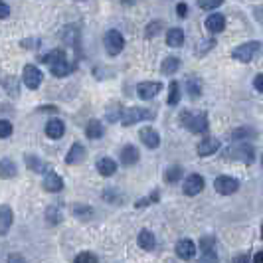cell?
I'll return each instance as SVG.
<instances>
[{"label": "cell", "instance_id": "1", "mask_svg": "<svg viewBox=\"0 0 263 263\" xmlns=\"http://www.w3.org/2000/svg\"><path fill=\"white\" fill-rule=\"evenodd\" d=\"M226 156L228 159H232V161H241V163H253V146L249 144V143H243V141H239V143H236V144H232L228 150H226Z\"/></svg>", "mask_w": 263, "mask_h": 263}, {"label": "cell", "instance_id": "2", "mask_svg": "<svg viewBox=\"0 0 263 263\" xmlns=\"http://www.w3.org/2000/svg\"><path fill=\"white\" fill-rule=\"evenodd\" d=\"M150 119H154V113L148 111V109H143V107L141 109L139 107H129V109H125L121 113V123L125 127H131V125H135L139 121H150Z\"/></svg>", "mask_w": 263, "mask_h": 263}, {"label": "cell", "instance_id": "3", "mask_svg": "<svg viewBox=\"0 0 263 263\" xmlns=\"http://www.w3.org/2000/svg\"><path fill=\"white\" fill-rule=\"evenodd\" d=\"M125 46V40L121 36V32L117 30H109L107 34H105V49H107L109 56H117L121 54V49Z\"/></svg>", "mask_w": 263, "mask_h": 263}, {"label": "cell", "instance_id": "4", "mask_svg": "<svg viewBox=\"0 0 263 263\" xmlns=\"http://www.w3.org/2000/svg\"><path fill=\"white\" fill-rule=\"evenodd\" d=\"M182 123L184 127H188L192 133H204L208 129V117L204 113L198 115H190V113H182Z\"/></svg>", "mask_w": 263, "mask_h": 263}, {"label": "cell", "instance_id": "5", "mask_svg": "<svg viewBox=\"0 0 263 263\" xmlns=\"http://www.w3.org/2000/svg\"><path fill=\"white\" fill-rule=\"evenodd\" d=\"M257 49H259V42H249V44H241L239 48H236L232 51V56L238 60V62H251V58L257 54Z\"/></svg>", "mask_w": 263, "mask_h": 263}, {"label": "cell", "instance_id": "6", "mask_svg": "<svg viewBox=\"0 0 263 263\" xmlns=\"http://www.w3.org/2000/svg\"><path fill=\"white\" fill-rule=\"evenodd\" d=\"M214 188H216V192H220V194L228 196V194L238 192L239 182H238L236 178H232V176H218V178L214 180Z\"/></svg>", "mask_w": 263, "mask_h": 263}, {"label": "cell", "instance_id": "7", "mask_svg": "<svg viewBox=\"0 0 263 263\" xmlns=\"http://www.w3.org/2000/svg\"><path fill=\"white\" fill-rule=\"evenodd\" d=\"M161 89H163V83L161 81H144V83H139L137 85V95L141 99H152L154 95H159Z\"/></svg>", "mask_w": 263, "mask_h": 263}, {"label": "cell", "instance_id": "8", "mask_svg": "<svg viewBox=\"0 0 263 263\" xmlns=\"http://www.w3.org/2000/svg\"><path fill=\"white\" fill-rule=\"evenodd\" d=\"M22 77H24L26 87H30V89H38L40 83H42V77H44V75H42V72H40L36 66H26Z\"/></svg>", "mask_w": 263, "mask_h": 263}, {"label": "cell", "instance_id": "9", "mask_svg": "<svg viewBox=\"0 0 263 263\" xmlns=\"http://www.w3.org/2000/svg\"><path fill=\"white\" fill-rule=\"evenodd\" d=\"M202 188H204V178L200 174H188V178L184 180L182 190H184L186 196H196V194L202 192Z\"/></svg>", "mask_w": 263, "mask_h": 263}, {"label": "cell", "instance_id": "10", "mask_svg": "<svg viewBox=\"0 0 263 263\" xmlns=\"http://www.w3.org/2000/svg\"><path fill=\"white\" fill-rule=\"evenodd\" d=\"M12 220H14V214L10 206H0V236H6L10 232Z\"/></svg>", "mask_w": 263, "mask_h": 263}, {"label": "cell", "instance_id": "11", "mask_svg": "<svg viewBox=\"0 0 263 263\" xmlns=\"http://www.w3.org/2000/svg\"><path fill=\"white\" fill-rule=\"evenodd\" d=\"M73 70H75V64L66 62V58H62V60H58V62H54V64H49V72L54 73L56 77H66V75L72 73Z\"/></svg>", "mask_w": 263, "mask_h": 263}, {"label": "cell", "instance_id": "12", "mask_svg": "<svg viewBox=\"0 0 263 263\" xmlns=\"http://www.w3.org/2000/svg\"><path fill=\"white\" fill-rule=\"evenodd\" d=\"M176 255L180 259H192L196 255V245L192 239H180L176 243Z\"/></svg>", "mask_w": 263, "mask_h": 263}, {"label": "cell", "instance_id": "13", "mask_svg": "<svg viewBox=\"0 0 263 263\" xmlns=\"http://www.w3.org/2000/svg\"><path fill=\"white\" fill-rule=\"evenodd\" d=\"M64 133H66L64 121H60V119H51V121H48V125H46V135H48L49 139H62Z\"/></svg>", "mask_w": 263, "mask_h": 263}, {"label": "cell", "instance_id": "14", "mask_svg": "<svg viewBox=\"0 0 263 263\" xmlns=\"http://www.w3.org/2000/svg\"><path fill=\"white\" fill-rule=\"evenodd\" d=\"M206 28L212 32V34H218V32H224L226 28V18L222 14H210L206 18Z\"/></svg>", "mask_w": 263, "mask_h": 263}, {"label": "cell", "instance_id": "15", "mask_svg": "<svg viewBox=\"0 0 263 263\" xmlns=\"http://www.w3.org/2000/svg\"><path fill=\"white\" fill-rule=\"evenodd\" d=\"M141 141L148 146V148H156L161 144V137H159V133H156L154 129H150V127H144L143 131H141Z\"/></svg>", "mask_w": 263, "mask_h": 263}, {"label": "cell", "instance_id": "16", "mask_svg": "<svg viewBox=\"0 0 263 263\" xmlns=\"http://www.w3.org/2000/svg\"><path fill=\"white\" fill-rule=\"evenodd\" d=\"M44 188L48 192H60L64 188V180L62 176H58L56 172H48L46 178H44Z\"/></svg>", "mask_w": 263, "mask_h": 263}, {"label": "cell", "instance_id": "17", "mask_svg": "<svg viewBox=\"0 0 263 263\" xmlns=\"http://www.w3.org/2000/svg\"><path fill=\"white\" fill-rule=\"evenodd\" d=\"M83 159H85V148H83V144H77L75 143L70 148L68 156H66V163L68 165H79V163H83Z\"/></svg>", "mask_w": 263, "mask_h": 263}, {"label": "cell", "instance_id": "18", "mask_svg": "<svg viewBox=\"0 0 263 263\" xmlns=\"http://www.w3.org/2000/svg\"><path fill=\"white\" fill-rule=\"evenodd\" d=\"M216 150H220V141H216V139H206L198 144V154L200 156H210Z\"/></svg>", "mask_w": 263, "mask_h": 263}, {"label": "cell", "instance_id": "19", "mask_svg": "<svg viewBox=\"0 0 263 263\" xmlns=\"http://www.w3.org/2000/svg\"><path fill=\"white\" fill-rule=\"evenodd\" d=\"M121 161H123L125 167L137 165V161H139V150H137L133 144H127V146L121 150Z\"/></svg>", "mask_w": 263, "mask_h": 263}, {"label": "cell", "instance_id": "20", "mask_svg": "<svg viewBox=\"0 0 263 263\" xmlns=\"http://www.w3.org/2000/svg\"><path fill=\"white\" fill-rule=\"evenodd\" d=\"M97 170L101 176H113L117 172V163L113 159H101L97 163Z\"/></svg>", "mask_w": 263, "mask_h": 263}, {"label": "cell", "instance_id": "21", "mask_svg": "<svg viewBox=\"0 0 263 263\" xmlns=\"http://www.w3.org/2000/svg\"><path fill=\"white\" fill-rule=\"evenodd\" d=\"M167 44L170 48H180L184 44V32H182V28H170L167 32Z\"/></svg>", "mask_w": 263, "mask_h": 263}, {"label": "cell", "instance_id": "22", "mask_svg": "<svg viewBox=\"0 0 263 263\" xmlns=\"http://www.w3.org/2000/svg\"><path fill=\"white\" fill-rule=\"evenodd\" d=\"M139 245H141L144 251H152L154 245H156V239H154L152 232H148V230H141V234H139Z\"/></svg>", "mask_w": 263, "mask_h": 263}, {"label": "cell", "instance_id": "23", "mask_svg": "<svg viewBox=\"0 0 263 263\" xmlns=\"http://www.w3.org/2000/svg\"><path fill=\"white\" fill-rule=\"evenodd\" d=\"M16 174V165L10 159H2L0 161V178H12Z\"/></svg>", "mask_w": 263, "mask_h": 263}, {"label": "cell", "instance_id": "24", "mask_svg": "<svg viewBox=\"0 0 263 263\" xmlns=\"http://www.w3.org/2000/svg\"><path fill=\"white\" fill-rule=\"evenodd\" d=\"M103 125L99 123V121H89L87 123V127H85V135H87V139H101L103 137Z\"/></svg>", "mask_w": 263, "mask_h": 263}, {"label": "cell", "instance_id": "25", "mask_svg": "<svg viewBox=\"0 0 263 263\" xmlns=\"http://www.w3.org/2000/svg\"><path fill=\"white\" fill-rule=\"evenodd\" d=\"M186 87H188V93L196 99L202 93V81H200V77H196V75L194 77H188L186 79Z\"/></svg>", "mask_w": 263, "mask_h": 263}, {"label": "cell", "instance_id": "26", "mask_svg": "<svg viewBox=\"0 0 263 263\" xmlns=\"http://www.w3.org/2000/svg\"><path fill=\"white\" fill-rule=\"evenodd\" d=\"M178 68H180V60L178 58H167L163 62V73H167V75H172L174 72H178Z\"/></svg>", "mask_w": 263, "mask_h": 263}, {"label": "cell", "instance_id": "27", "mask_svg": "<svg viewBox=\"0 0 263 263\" xmlns=\"http://www.w3.org/2000/svg\"><path fill=\"white\" fill-rule=\"evenodd\" d=\"M26 165H28L34 172H42V170H46V165L40 163V159H38V156H34V154H28V156H26Z\"/></svg>", "mask_w": 263, "mask_h": 263}, {"label": "cell", "instance_id": "28", "mask_svg": "<svg viewBox=\"0 0 263 263\" xmlns=\"http://www.w3.org/2000/svg\"><path fill=\"white\" fill-rule=\"evenodd\" d=\"M180 101V85L178 81L170 83V93H168V105H176Z\"/></svg>", "mask_w": 263, "mask_h": 263}, {"label": "cell", "instance_id": "29", "mask_svg": "<svg viewBox=\"0 0 263 263\" xmlns=\"http://www.w3.org/2000/svg\"><path fill=\"white\" fill-rule=\"evenodd\" d=\"M180 176H182V168H180V167H170V168L165 172V180H167V182H176Z\"/></svg>", "mask_w": 263, "mask_h": 263}, {"label": "cell", "instance_id": "30", "mask_svg": "<svg viewBox=\"0 0 263 263\" xmlns=\"http://www.w3.org/2000/svg\"><path fill=\"white\" fill-rule=\"evenodd\" d=\"M222 2H224V0H198V6H200L202 10H214V8H218Z\"/></svg>", "mask_w": 263, "mask_h": 263}, {"label": "cell", "instance_id": "31", "mask_svg": "<svg viewBox=\"0 0 263 263\" xmlns=\"http://www.w3.org/2000/svg\"><path fill=\"white\" fill-rule=\"evenodd\" d=\"M62 58H66L64 49H54V51H49V54H46V56H44V62L54 64V62H58V60H62Z\"/></svg>", "mask_w": 263, "mask_h": 263}, {"label": "cell", "instance_id": "32", "mask_svg": "<svg viewBox=\"0 0 263 263\" xmlns=\"http://www.w3.org/2000/svg\"><path fill=\"white\" fill-rule=\"evenodd\" d=\"M12 135V123L6 119H0V139H6Z\"/></svg>", "mask_w": 263, "mask_h": 263}, {"label": "cell", "instance_id": "33", "mask_svg": "<svg viewBox=\"0 0 263 263\" xmlns=\"http://www.w3.org/2000/svg\"><path fill=\"white\" fill-rule=\"evenodd\" d=\"M251 135H253V129L243 127V129L234 131V133H232V139H236V141H243V139H247V137H251Z\"/></svg>", "mask_w": 263, "mask_h": 263}, {"label": "cell", "instance_id": "34", "mask_svg": "<svg viewBox=\"0 0 263 263\" xmlns=\"http://www.w3.org/2000/svg\"><path fill=\"white\" fill-rule=\"evenodd\" d=\"M46 218L49 220V224H58L60 220H62V216H60V212H58V208L56 206H51L48 212H46Z\"/></svg>", "mask_w": 263, "mask_h": 263}, {"label": "cell", "instance_id": "35", "mask_svg": "<svg viewBox=\"0 0 263 263\" xmlns=\"http://www.w3.org/2000/svg\"><path fill=\"white\" fill-rule=\"evenodd\" d=\"M95 261H97V257L93 253H79L75 257V263H95Z\"/></svg>", "mask_w": 263, "mask_h": 263}, {"label": "cell", "instance_id": "36", "mask_svg": "<svg viewBox=\"0 0 263 263\" xmlns=\"http://www.w3.org/2000/svg\"><path fill=\"white\" fill-rule=\"evenodd\" d=\"M161 28H163V22H156V24H150V26L146 28V36H148V38H152L154 34H159V32H161Z\"/></svg>", "mask_w": 263, "mask_h": 263}, {"label": "cell", "instance_id": "37", "mask_svg": "<svg viewBox=\"0 0 263 263\" xmlns=\"http://www.w3.org/2000/svg\"><path fill=\"white\" fill-rule=\"evenodd\" d=\"M73 214H75V216H83V218H89L91 210H89V208H85V206H75V208H73Z\"/></svg>", "mask_w": 263, "mask_h": 263}, {"label": "cell", "instance_id": "38", "mask_svg": "<svg viewBox=\"0 0 263 263\" xmlns=\"http://www.w3.org/2000/svg\"><path fill=\"white\" fill-rule=\"evenodd\" d=\"M152 200H159V194H152L150 198H143V200H137V204H135V206H137V208H144V206H148Z\"/></svg>", "mask_w": 263, "mask_h": 263}, {"label": "cell", "instance_id": "39", "mask_svg": "<svg viewBox=\"0 0 263 263\" xmlns=\"http://www.w3.org/2000/svg\"><path fill=\"white\" fill-rule=\"evenodd\" d=\"M8 14H10V8H8V4H4L2 0H0V20L8 18Z\"/></svg>", "mask_w": 263, "mask_h": 263}, {"label": "cell", "instance_id": "40", "mask_svg": "<svg viewBox=\"0 0 263 263\" xmlns=\"http://www.w3.org/2000/svg\"><path fill=\"white\" fill-rule=\"evenodd\" d=\"M176 12H178V16H180V18H186V12H188V6H186L184 2H180V4L176 6Z\"/></svg>", "mask_w": 263, "mask_h": 263}, {"label": "cell", "instance_id": "41", "mask_svg": "<svg viewBox=\"0 0 263 263\" xmlns=\"http://www.w3.org/2000/svg\"><path fill=\"white\" fill-rule=\"evenodd\" d=\"M253 85H255V89H257L259 93H263V75H261V73L255 77V83H253Z\"/></svg>", "mask_w": 263, "mask_h": 263}]
</instances>
